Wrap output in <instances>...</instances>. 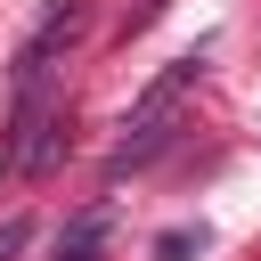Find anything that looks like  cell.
Here are the masks:
<instances>
[{"instance_id": "6da1fadb", "label": "cell", "mask_w": 261, "mask_h": 261, "mask_svg": "<svg viewBox=\"0 0 261 261\" xmlns=\"http://www.w3.org/2000/svg\"><path fill=\"white\" fill-rule=\"evenodd\" d=\"M196 57H179V65H163L147 90H139V106L122 114V139H114V179L122 171H139V163H155L163 147H171V130H179V98L196 90Z\"/></svg>"}, {"instance_id": "7a4b0ae2", "label": "cell", "mask_w": 261, "mask_h": 261, "mask_svg": "<svg viewBox=\"0 0 261 261\" xmlns=\"http://www.w3.org/2000/svg\"><path fill=\"white\" fill-rule=\"evenodd\" d=\"M57 155H65V114H57L41 90H24V98H16V122H8V139H0V179H41Z\"/></svg>"}, {"instance_id": "3957f363", "label": "cell", "mask_w": 261, "mask_h": 261, "mask_svg": "<svg viewBox=\"0 0 261 261\" xmlns=\"http://www.w3.org/2000/svg\"><path fill=\"white\" fill-rule=\"evenodd\" d=\"M82 24H90V0H57V8L41 16V33L16 49V90H33V82H41V65H49V49H57V41H73Z\"/></svg>"}, {"instance_id": "277c9868", "label": "cell", "mask_w": 261, "mask_h": 261, "mask_svg": "<svg viewBox=\"0 0 261 261\" xmlns=\"http://www.w3.org/2000/svg\"><path fill=\"white\" fill-rule=\"evenodd\" d=\"M106 228H114V204H90V212H73V220H65V237H57V261H98Z\"/></svg>"}, {"instance_id": "5b68a950", "label": "cell", "mask_w": 261, "mask_h": 261, "mask_svg": "<svg viewBox=\"0 0 261 261\" xmlns=\"http://www.w3.org/2000/svg\"><path fill=\"white\" fill-rule=\"evenodd\" d=\"M196 245H204V228H171V237H163V245H155V261H188V253H196Z\"/></svg>"}, {"instance_id": "8992f818", "label": "cell", "mask_w": 261, "mask_h": 261, "mask_svg": "<svg viewBox=\"0 0 261 261\" xmlns=\"http://www.w3.org/2000/svg\"><path fill=\"white\" fill-rule=\"evenodd\" d=\"M24 237H33V220H0V261H8V253H24Z\"/></svg>"}, {"instance_id": "52a82bcc", "label": "cell", "mask_w": 261, "mask_h": 261, "mask_svg": "<svg viewBox=\"0 0 261 261\" xmlns=\"http://www.w3.org/2000/svg\"><path fill=\"white\" fill-rule=\"evenodd\" d=\"M163 16V0H130V24H155Z\"/></svg>"}]
</instances>
